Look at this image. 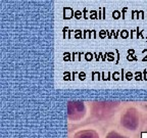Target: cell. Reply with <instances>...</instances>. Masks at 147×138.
<instances>
[{
    "label": "cell",
    "mask_w": 147,
    "mask_h": 138,
    "mask_svg": "<svg viewBox=\"0 0 147 138\" xmlns=\"http://www.w3.org/2000/svg\"><path fill=\"white\" fill-rule=\"evenodd\" d=\"M122 124L123 126L130 129V130H135L139 124V118H138L137 112L133 108L129 110L122 118Z\"/></svg>",
    "instance_id": "6da1fadb"
},
{
    "label": "cell",
    "mask_w": 147,
    "mask_h": 138,
    "mask_svg": "<svg viewBox=\"0 0 147 138\" xmlns=\"http://www.w3.org/2000/svg\"><path fill=\"white\" fill-rule=\"evenodd\" d=\"M69 117L71 120H78L82 118L85 114V108H84V103L80 102V101H71L69 102Z\"/></svg>",
    "instance_id": "7a4b0ae2"
},
{
    "label": "cell",
    "mask_w": 147,
    "mask_h": 138,
    "mask_svg": "<svg viewBox=\"0 0 147 138\" xmlns=\"http://www.w3.org/2000/svg\"><path fill=\"white\" fill-rule=\"evenodd\" d=\"M76 138H98V135L94 131L87 130V131H83L78 133L76 135Z\"/></svg>",
    "instance_id": "3957f363"
},
{
    "label": "cell",
    "mask_w": 147,
    "mask_h": 138,
    "mask_svg": "<svg viewBox=\"0 0 147 138\" xmlns=\"http://www.w3.org/2000/svg\"><path fill=\"white\" fill-rule=\"evenodd\" d=\"M106 138H126V137H124V136H121L119 134H117V132H110Z\"/></svg>",
    "instance_id": "277c9868"
}]
</instances>
